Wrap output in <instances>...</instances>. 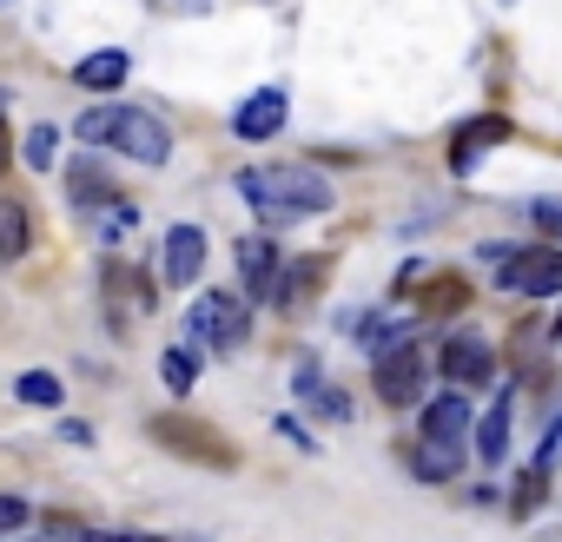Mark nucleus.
<instances>
[{"mask_svg": "<svg viewBox=\"0 0 562 542\" xmlns=\"http://www.w3.org/2000/svg\"><path fill=\"white\" fill-rule=\"evenodd\" d=\"M292 391H299V404H305V410H318V417H331V424H351V397L325 377V364H318V358H299Z\"/></svg>", "mask_w": 562, "mask_h": 542, "instance_id": "nucleus-10", "label": "nucleus"}, {"mask_svg": "<svg viewBox=\"0 0 562 542\" xmlns=\"http://www.w3.org/2000/svg\"><path fill=\"white\" fill-rule=\"evenodd\" d=\"M186 331H192V345H205V351L232 358V351L251 338V312H245V298H232V292H205V298L192 305Z\"/></svg>", "mask_w": 562, "mask_h": 542, "instance_id": "nucleus-3", "label": "nucleus"}, {"mask_svg": "<svg viewBox=\"0 0 562 542\" xmlns=\"http://www.w3.org/2000/svg\"><path fill=\"white\" fill-rule=\"evenodd\" d=\"M60 443H93V430H87V424H74V417H67V424H60Z\"/></svg>", "mask_w": 562, "mask_h": 542, "instance_id": "nucleus-28", "label": "nucleus"}, {"mask_svg": "<svg viewBox=\"0 0 562 542\" xmlns=\"http://www.w3.org/2000/svg\"><path fill=\"white\" fill-rule=\"evenodd\" d=\"M285 93H278V87H258L251 100H238V113H232V133L245 139V146H265L271 133H285Z\"/></svg>", "mask_w": 562, "mask_h": 542, "instance_id": "nucleus-9", "label": "nucleus"}, {"mask_svg": "<svg viewBox=\"0 0 562 542\" xmlns=\"http://www.w3.org/2000/svg\"><path fill=\"white\" fill-rule=\"evenodd\" d=\"M555 463H562V417L549 424V437H542V450H536V463H529V470H536V476H549Z\"/></svg>", "mask_w": 562, "mask_h": 542, "instance_id": "nucleus-25", "label": "nucleus"}, {"mask_svg": "<svg viewBox=\"0 0 562 542\" xmlns=\"http://www.w3.org/2000/svg\"><path fill=\"white\" fill-rule=\"evenodd\" d=\"M437 371H443L457 391H483V384L496 377V351H490L483 338L457 331V338H443V351H437Z\"/></svg>", "mask_w": 562, "mask_h": 542, "instance_id": "nucleus-6", "label": "nucleus"}, {"mask_svg": "<svg viewBox=\"0 0 562 542\" xmlns=\"http://www.w3.org/2000/svg\"><path fill=\"white\" fill-rule=\"evenodd\" d=\"M238 192L265 225H285V218H305V212L331 205V179L312 172V166H251V172H238Z\"/></svg>", "mask_w": 562, "mask_h": 542, "instance_id": "nucleus-1", "label": "nucleus"}, {"mask_svg": "<svg viewBox=\"0 0 562 542\" xmlns=\"http://www.w3.org/2000/svg\"><path fill=\"white\" fill-rule=\"evenodd\" d=\"M470 397H457V391H443V397H430L424 404V443H470Z\"/></svg>", "mask_w": 562, "mask_h": 542, "instance_id": "nucleus-11", "label": "nucleus"}, {"mask_svg": "<svg viewBox=\"0 0 562 542\" xmlns=\"http://www.w3.org/2000/svg\"><path fill=\"white\" fill-rule=\"evenodd\" d=\"M496 139H509V120H496V113L470 120V126H463V139H457V153H450V166H457V172H470L476 146H496Z\"/></svg>", "mask_w": 562, "mask_h": 542, "instance_id": "nucleus-16", "label": "nucleus"}, {"mask_svg": "<svg viewBox=\"0 0 562 542\" xmlns=\"http://www.w3.org/2000/svg\"><path fill=\"white\" fill-rule=\"evenodd\" d=\"M529 225L549 232V238H562V199H529Z\"/></svg>", "mask_w": 562, "mask_h": 542, "instance_id": "nucleus-24", "label": "nucleus"}, {"mask_svg": "<svg viewBox=\"0 0 562 542\" xmlns=\"http://www.w3.org/2000/svg\"><path fill=\"white\" fill-rule=\"evenodd\" d=\"M371 377H378V397H384L391 410H411V404L424 397V377H430V358H424V345H397V351H384V358H371Z\"/></svg>", "mask_w": 562, "mask_h": 542, "instance_id": "nucleus-5", "label": "nucleus"}, {"mask_svg": "<svg viewBox=\"0 0 562 542\" xmlns=\"http://www.w3.org/2000/svg\"><path fill=\"white\" fill-rule=\"evenodd\" d=\"M470 450L483 456V470H496V463L509 456V391H496V397H490V410L470 424Z\"/></svg>", "mask_w": 562, "mask_h": 542, "instance_id": "nucleus-12", "label": "nucleus"}, {"mask_svg": "<svg viewBox=\"0 0 562 542\" xmlns=\"http://www.w3.org/2000/svg\"><path fill=\"white\" fill-rule=\"evenodd\" d=\"M14 397H21V404H34V410H60V404H67V384H60L54 371H21Z\"/></svg>", "mask_w": 562, "mask_h": 542, "instance_id": "nucleus-19", "label": "nucleus"}, {"mask_svg": "<svg viewBox=\"0 0 562 542\" xmlns=\"http://www.w3.org/2000/svg\"><path fill=\"white\" fill-rule=\"evenodd\" d=\"M278 430H285V437H292V443H299V450H318V443H312V437H305V424H299V417H278Z\"/></svg>", "mask_w": 562, "mask_h": 542, "instance_id": "nucleus-27", "label": "nucleus"}, {"mask_svg": "<svg viewBox=\"0 0 562 542\" xmlns=\"http://www.w3.org/2000/svg\"><path fill=\"white\" fill-rule=\"evenodd\" d=\"M126 225H133V205H106V212H100V238H106V245H120Z\"/></svg>", "mask_w": 562, "mask_h": 542, "instance_id": "nucleus-26", "label": "nucleus"}, {"mask_svg": "<svg viewBox=\"0 0 562 542\" xmlns=\"http://www.w3.org/2000/svg\"><path fill=\"white\" fill-rule=\"evenodd\" d=\"M199 271H205V232L199 225H172L166 245H159V279H166V292L199 285Z\"/></svg>", "mask_w": 562, "mask_h": 542, "instance_id": "nucleus-7", "label": "nucleus"}, {"mask_svg": "<svg viewBox=\"0 0 562 542\" xmlns=\"http://www.w3.org/2000/svg\"><path fill=\"white\" fill-rule=\"evenodd\" d=\"M457 470H463V450H457V443H424V450H417V476H424V483H450Z\"/></svg>", "mask_w": 562, "mask_h": 542, "instance_id": "nucleus-21", "label": "nucleus"}, {"mask_svg": "<svg viewBox=\"0 0 562 542\" xmlns=\"http://www.w3.org/2000/svg\"><path fill=\"white\" fill-rule=\"evenodd\" d=\"M34 522V503L27 496H0V535H14V529H27Z\"/></svg>", "mask_w": 562, "mask_h": 542, "instance_id": "nucleus-23", "label": "nucleus"}, {"mask_svg": "<svg viewBox=\"0 0 562 542\" xmlns=\"http://www.w3.org/2000/svg\"><path fill=\"white\" fill-rule=\"evenodd\" d=\"M27 245H34V212H27L21 199H8V192H0V264L27 258Z\"/></svg>", "mask_w": 562, "mask_h": 542, "instance_id": "nucleus-13", "label": "nucleus"}, {"mask_svg": "<svg viewBox=\"0 0 562 542\" xmlns=\"http://www.w3.org/2000/svg\"><path fill=\"white\" fill-rule=\"evenodd\" d=\"M496 292L509 298H555L562 292V251L555 245H522L496 264Z\"/></svg>", "mask_w": 562, "mask_h": 542, "instance_id": "nucleus-4", "label": "nucleus"}, {"mask_svg": "<svg viewBox=\"0 0 562 542\" xmlns=\"http://www.w3.org/2000/svg\"><path fill=\"white\" fill-rule=\"evenodd\" d=\"M358 345H364V358H384V351L411 345V318H358Z\"/></svg>", "mask_w": 562, "mask_h": 542, "instance_id": "nucleus-17", "label": "nucleus"}, {"mask_svg": "<svg viewBox=\"0 0 562 542\" xmlns=\"http://www.w3.org/2000/svg\"><path fill=\"white\" fill-rule=\"evenodd\" d=\"M126 74H133V60H126L120 47H100V54H87V60L74 67V80H80L87 93H113V87H120Z\"/></svg>", "mask_w": 562, "mask_h": 542, "instance_id": "nucleus-14", "label": "nucleus"}, {"mask_svg": "<svg viewBox=\"0 0 562 542\" xmlns=\"http://www.w3.org/2000/svg\"><path fill=\"white\" fill-rule=\"evenodd\" d=\"M21 159H27L34 172H54V159H60V126H34L27 146H21Z\"/></svg>", "mask_w": 562, "mask_h": 542, "instance_id": "nucleus-22", "label": "nucleus"}, {"mask_svg": "<svg viewBox=\"0 0 562 542\" xmlns=\"http://www.w3.org/2000/svg\"><path fill=\"white\" fill-rule=\"evenodd\" d=\"M325 271V258H292V264H278V285H271V305L278 312H292L305 292H312V279Z\"/></svg>", "mask_w": 562, "mask_h": 542, "instance_id": "nucleus-15", "label": "nucleus"}, {"mask_svg": "<svg viewBox=\"0 0 562 542\" xmlns=\"http://www.w3.org/2000/svg\"><path fill=\"white\" fill-rule=\"evenodd\" d=\"M74 133L87 139V146H113V153H126V159H139V166H166V153H172V133L146 113V106H93V113H80L74 120Z\"/></svg>", "mask_w": 562, "mask_h": 542, "instance_id": "nucleus-2", "label": "nucleus"}, {"mask_svg": "<svg viewBox=\"0 0 562 542\" xmlns=\"http://www.w3.org/2000/svg\"><path fill=\"white\" fill-rule=\"evenodd\" d=\"M192 377H199V358H192L186 345H172V351H159V384H166L172 397H186V391H192Z\"/></svg>", "mask_w": 562, "mask_h": 542, "instance_id": "nucleus-20", "label": "nucleus"}, {"mask_svg": "<svg viewBox=\"0 0 562 542\" xmlns=\"http://www.w3.org/2000/svg\"><path fill=\"white\" fill-rule=\"evenodd\" d=\"M67 192H74V205H113V179H106L93 159H80V166L67 172Z\"/></svg>", "mask_w": 562, "mask_h": 542, "instance_id": "nucleus-18", "label": "nucleus"}, {"mask_svg": "<svg viewBox=\"0 0 562 542\" xmlns=\"http://www.w3.org/2000/svg\"><path fill=\"white\" fill-rule=\"evenodd\" d=\"M232 258H238V285H245V298L271 305V285H278V264H285V258H278V245H271L265 232H245Z\"/></svg>", "mask_w": 562, "mask_h": 542, "instance_id": "nucleus-8", "label": "nucleus"}, {"mask_svg": "<svg viewBox=\"0 0 562 542\" xmlns=\"http://www.w3.org/2000/svg\"><path fill=\"white\" fill-rule=\"evenodd\" d=\"M549 338H555V345H562V318H555V331H549Z\"/></svg>", "mask_w": 562, "mask_h": 542, "instance_id": "nucleus-29", "label": "nucleus"}]
</instances>
